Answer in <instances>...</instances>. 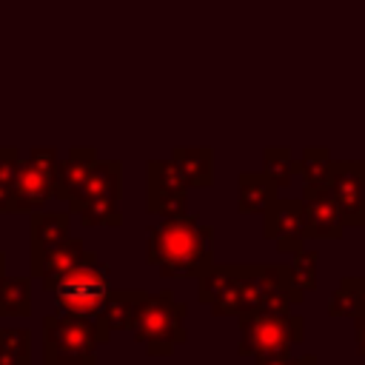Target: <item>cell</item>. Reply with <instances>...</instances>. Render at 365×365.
Returning a JSON list of instances; mask_svg holds the SVG:
<instances>
[{"label":"cell","instance_id":"6da1fadb","mask_svg":"<svg viewBox=\"0 0 365 365\" xmlns=\"http://www.w3.org/2000/svg\"><path fill=\"white\" fill-rule=\"evenodd\" d=\"M214 228L200 220V214L163 217L148 225L145 262L154 265L165 279H191L200 277L211 262Z\"/></svg>","mask_w":365,"mask_h":365},{"label":"cell","instance_id":"7a4b0ae2","mask_svg":"<svg viewBox=\"0 0 365 365\" xmlns=\"http://www.w3.org/2000/svg\"><path fill=\"white\" fill-rule=\"evenodd\" d=\"M185 314L188 308L174 297L171 288L143 294L134 311V339L151 356H171L177 345L188 339L185 334Z\"/></svg>","mask_w":365,"mask_h":365},{"label":"cell","instance_id":"3957f363","mask_svg":"<svg viewBox=\"0 0 365 365\" xmlns=\"http://www.w3.org/2000/svg\"><path fill=\"white\" fill-rule=\"evenodd\" d=\"M108 274H111V268L106 262H100V257L94 251H86L80 265H74L63 277L46 282L43 288L48 294H54L60 311L77 314V317H83V319L97 325V319L103 314L106 294L111 291Z\"/></svg>","mask_w":365,"mask_h":365},{"label":"cell","instance_id":"277c9868","mask_svg":"<svg viewBox=\"0 0 365 365\" xmlns=\"http://www.w3.org/2000/svg\"><path fill=\"white\" fill-rule=\"evenodd\" d=\"M302 299L305 291L294 285L288 265H237L240 314H251V311L288 314L291 305H299Z\"/></svg>","mask_w":365,"mask_h":365},{"label":"cell","instance_id":"5b68a950","mask_svg":"<svg viewBox=\"0 0 365 365\" xmlns=\"http://www.w3.org/2000/svg\"><path fill=\"white\" fill-rule=\"evenodd\" d=\"M240 356H291V348L305 339V319L299 314H240Z\"/></svg>","mask_w":365,"mask_h":365},{"label":"cell","instance_id":"8992f818","mask_svg":"<svg viewBox=\"0 0 365 365\" xmlns=\"http://www.w3.org/2000/svg\"><path fill=\"white\" fill-rule=\"evenodd\" d=\"M97 345L94 322L68 311L43 317V365H97Z\"/></svg>","mask_w":365,"mask_h":365},{"label":"cell","instance_id":"52a82bcc","mask_svg":"<svg viewBox=\"0 0 365 365\" xmlns=\"http://www.w3.org/2000/svg\"><path fill=\"white\" fill-rule=\"evenodd\" d=\"M120 177L123 165L120 160H94L86 182L80 191L68 200L71 211L80 214L83 225H120Z\"/></svg>","mask_w":365,"mask_h":365},{"label":"cell","instance_id":"ba28073f","mask_svg":"<svg viewBox=\"0 0 365 365\" xmlns=\"http://www.w3.org/2000/svg\"><path fill=\"white\" fill-rule=\"evenodd\" d=\"M57 165L60 157L54 148H31L29 160L20 168L17 185H14V205L11 214H31L40 211L48 200L57 194Z\"/></svg>","mask_w":365,"mask_h":365},{"label":"cell","instance_id":"9c48e42d","mask_svg":"<svg viewBox=\"0 0 365 365\" xmlns=\"http://www.w3.org/2000/svg\"><path fill=\"white\" fill-rule=\"evenodd\" d=\"M145 180H148V194H145L148 214L177 217L185 211V188L188 185L180 177L174 160H148Z\"/></svg>","mask_w":365,"mask_h":365},{"label":"cell","instance_id":"30bf717a","mask_svg":"<svg viewBox=\"0 0 365 365\" xmlns=\"http://www.w3.org/2000/svg\"><path fill=\"white\" fill-rule=\"evenodd\" d=\"M265 237L277 242L279 251H299L308 240V214L302 197H277L265 211Z\"/></svg>","mask_w":365,"mask_h":365},{"label":"cell","instance_id":"8fae6325","mask_svg":"<svg viewBox=\"0 0 365 365\" xmlns=\"http://www.w3.org/2000/svg\"><path fill=\"white\" fill-rule=\"evenodd\" d=\"M325 188L339 202L345 225H365V160H334Z\"/></svg>","mask_w":365,"mask_h":365},{"label":"cell","instance_id":"7c38bea8","mask_svg":"<svg viewBox=\"0 0 365 365\" xmlns=\"http://www.w3.org/2000/svg\"><path fill=\"white\" fill-rule=\"evenodd\" d=\"M302 202H305V214H308V237H319V240H339L345 225L342 208L334 200V194L325 185H305L302 188Z\"/></svg>","mask_w":365,"mask_h":365},{"label":"cell","instance_id":"4fadbf2b","mask_svg":"<svg viewBox=\"0 0 365 365\" xmlns=\"http://www.w3.org/2000/svg\"><path fill=\"white\" fill-rule=\"evenodd\" d=\"M145 291L140 288H111L106 294V302H103V314L97 319V336L100 342H108L114 331H131L134 325V311H137V302L143 299Z\"/></svg>","mask_w":365,"mask_h":365},{"label":"cell","instance_id":"5bb4252c","mask_svg":"<svg viewBox=\"0 0 365 365\" xmlns=\"http://www.w3.org/2000/svg\"><path fill=\"white\" fill-rule=\"evenodd\" d=\"M86 251H88V248H86V242H83L80 237H66L63 242L46 248V251L31 262V277H37V279L46 285V282L63 277L66 271H71L74 265H80L83 257H86Z\"/></svg>","mask_w":365,"mask_h":365},{"label":"cell","instance_id":"9a60e30c","mask_svg":"<svg viewBox=\"0 0 365 365\" xmlns=\"http://www.w3.org/2000/svg\"><path fill=\"white\" fill-rule=\"evenodd\" d=\"M94 160H97V151L94 148H88V145H74L63 160H60V165H57V194H54V200H71L77 191H80V185L86 182V177H88V171H91V165H94Z\"/></svg>","mask_w":365,"mask_h":365},{"label":"cell","instance_id":"2e32d148","mask_svg":"<svg viewBox=\"0 0 365 365\" xmlns=\"http://www.w3.org/2000/svg\"><path fill=\"white\" fill-rule=\"evenodd\" d=\"M277 197L279 191L265 171H245L237 177V211L240 214H262Z\"/></svg>","mask_w":365,"mask_h":365},{"label":"cell","instance_id":"e0dca14e","mask_svg":"<svg viewBox=\"0 0 365 365\" xmlns=\"http://www.w3.org/2000/svg\"><path fill=\"white\" fill-rule=\"evenodd\" d=\"M171 160L180 171V177L185 180V185L191 188H208L214 182V151L208 145H200V148H188V145H180L171 151Z\"/></svg>","mask_w":365,"mask_h":365},{"label":"cell","instance_id":"ac0fdd59","mask_svg":"<svg viewBox=\"0 0 365 365\" xmlns=\"http://www.w3.org/2000/svg\"><path fill=\"white\" fill-rule=\"evenodd\" d=\"M68 211H31V262L51 245L68 237Z\"/></svg>","mask_w":365,"mask_h":365},{"label":"cell","instance_id":"d6986e66","mask_svg":"<svg viewBox=\"0 0 365 365\" xmlns=\"http://www.w3.org/2000/svg\"><path fill=\"white\" fill-rule=\"evenodd\" d=\"M331 317H359L365 314V277H342L328 299Z\"/></svg>","mask_w":365,"mask_h":365},{"label":"cell","instance_id":"ffe728a7","mask_svg":"<svg viewBox=\"0 0 365 365\" xmlns=\"http://www.w3.org/2000/svg\"><path fill=\"white\" fill-rule=\"evenodd\" d=\"M31 314V279L0 274V317H29Z\"/></svg>","mask_w":365,"mask_h":365},{"label":"cell","instance_id":"44dd1931","mask_svg":"<svg viewBox=\"0 0 365 365\" xmlns=\"http://www.w3.org/2000/svg\"><path fill=\"white\" fill-rule=\"evenodd\" d=\"M0 365H31V331L0 325Z\"/></svg>","mask_w":365,"mask_h":365},{"label":"cell","instance_id":"7402d4cb","mask_svg":"<svg viewBox=\"0 0 365 365\" xmlns=\"http://www.w3.org/2000/svg\"><path fill=\"white\" fill-rule=\"evenodd\" d=\"M331 163L334 160H331L328 148L314 145V148L302 151V160H294V171H299L305 177V185H328Z\"/></svg>","mask_w":365,"mask_h":365},{"label":"cell","instance_id":"603a6c76","mask_svg":"<svg viewBox=\"0 0 365 365\" xmlns=\"http://www.w3.org/2000/svg\"><path fill=\"white\" fill-rule=\"evenodd\" d=\"M20 168H23V160L17 148L0 145V214L11 211L14 205V185H17Z\"/></svg>","mask_w":365,"mask_h":365},{"label":"cell","instance_id":"cb8c5ba5","mask_svg":"<svg viewBox=\"0 0 365 365\" xmlns=\"http://www.w3.org/2000/svg\"><path fill=\"white\" fill-rule=\"evenodd\" d=\"M262 160H265V174L271 177V182L277 185V191L288 188L291 174H294V157H291V151L282 148V145H271V148H265Z\"/></svg>","mask_w":365,"mask_h":365},{"label":"cell","instance_id":"d4e9b609","mask_svg":"<svg viewBox=\"0 0 365 365\" xmlns=\"http://www.w3.org/2000/svg\"><path fill=\"white\" fill-rule=\"evenodd\" d=\"M317 259L319 254L314 248H299L294 251V262L288 265V274L299 291H314L317 288Z\"/></svg>","mask_w":365,"mask_h":365},{"label":"cell","instance_id":"484cf974","mask_svg":"<svg viewBox=\"0 0 365 365\" xmlns=\"http://www.w3.org/2000/svg\"><path fill=\"white\" fill-rule=\"evenodd\" d=\"M254 365H319L314 354L305 356H254Z\"/></svg>","mask_w":365,"mask_h":365},{"label":"cell","instance_id":"4316f807","mask_svg":"<svg viewBox=\"0 0 365 365\" xmlns=\"http://www.w3.org/2000/svg\"><path fill=\"white\" fill-rule=\"evenodd\" d=\"M354 319V336H356V351L365 356V314L351 317Z\"/></svg>","mask_w":365,"mask_h":365},{"label":"cell","instance_id":"83f0119b","mask_svg":"<svg viewBox=\"0 0 365 365\" xmlns=\"http://www.w3.org/2000/svg\"><path fill=\"white\" fill-rule=\"evenodd\" d=\"M3 271H6V254L0 251V274H3Z\"/></svg>","mask_w":365,"mask_h":365}]
</instances>
